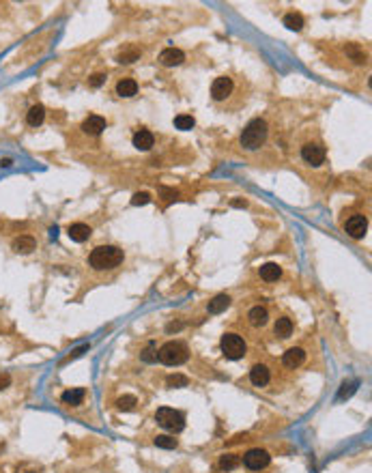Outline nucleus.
I'll use <instances>...</instances> for the list:
<instances>
[{
  "label": "nucleus",
  "instance_id": "nucleus-10",
  "mask_svg": "<svg viewBox=\"0 0 372 473\" xmlns=\"http://www.w3.org/2000/svg\"><path fill=\"white\" fill-rule=\"evenodd\" d=\"M303 361H306V351H303V349H299V347L288 349V351L282 355V363H284L286 368H290V370L299 368Z\"/></svg>",
  "mask_w": 372,
  "mask_h": 473
},
{
  "label": "nucleus",
  "instance_id": "nucleus-6",
  "mask_svg": "<svg viewBox=\"0 0 372 473\" xmlns=\"http://www.w3.org/2000/svg\"><path fill=\"white\" fill-rule=\"evenodd\" d=\"M325 157H327V153H325V147L319 142H306L301 147V159L310 163V166H321Z\"/></svg>",
  "mask_w": 372,
  "mask_h": 473
},
{
  "label": "nucleus",
  "instance_id": "nucleus-14",
  "mask_svg": "<svg viewBox=\"0 0 372 473\" xmlns=\"http://www.w3.org/2000/svg\"><path fill=\"white\" fill-rule=\"evenodd\" d=\"M153 144H155V136H153L149 129H138L133 133V147L138 151H149Z\"/></svg>",
  "mask_w": 372,
  "mask_h": 473
},
{
  "label": "nucleus",
  "instance_id": "nucleus-34",
  "mask_svg": "<svg viewBox=\"0 0 372 473\" xmlns=\"http://www.w3.org/2000/svg\"><path fill=\"white\" fill-rule=\"evenodd\" d=\"M11 385V375H7V372H0V389H7Z\"/></svg>",
  "mask_w": 372,
  "mask_h": 473
},
{
  "label": "nucleus",
  "instance_id": "nucleus-11",
  "mask_svg": "<svg viewBox=\"0 0 372 473\" xmlns=\"http://www.w3.org/2000/svg\"><path fill=\"white\" fill-rule=\"evenodd\" d=\"M269 368L265 366V363H256V366H252L250 370V381H252V385H256V387H265L269 383Z\"/></svg>",
  "mask_w": 372,
  "mask_h": 473
},
{
  "label": "nucleus",
  "instance_id": "nucleus-36",
  "mask_svg": "<svg viewBox=\"0 0 372 473\" xmlns=\"http://www.w3.org/2000/svg\"><path fill=\"white\" fill-rule=\"evenodd\" d=\"M142 359H144V361H153V359H157L155 355H153V344H151V347H149L147 351H144V355H142Z\"/></svg>",
  "mask_w": 372,
  "mask_h": 473
},
{
  "label": "nucleus",
  "instance_id": "nucleus-30",
  "mask_svg": "<svg viewBox=\"0 0 372 473\" xmlns=\"http://www.w3.org/2000/svg\"><path fill=\"white\" fill-rule=\"evenodd\" d=\"M357 389V381H351V383H342V389H340V394H338V398L342 400V398H349L353 392Z\"/></svg>",
  "mask_w": 372,
  "mask_h": 473
},
{
  "label": "nucleus",
  "instance_id": "nucleus-4",
  "mask_svg": "<svg viewBox=\"0 0 372 473\" xmlns=\"http://www.w3.org/2000/svg\"><path fill=\"white\" fill-rule=\"evenodd\" d=\"M155 420L161 428H166L170 432H181L185 428V415L181 411H175V409H168V407L157 409Z\"/></svg>",
  "mask_w": 372,
  "mask_h": 473
},
{
  "label": "nucleus",
  "instance_id": "nucleus-37",
  "mask_svg": "<svg viewBox=\"0 0 372 473\" xmlns=\"http://www.w3.org/2000/svg\"><path fill=\"white\" fill-rule=\"evenodd\" d=\"M246 200H232V207H246Z\"/></svg>",
  "mask_w": 372,
  "mask_h": 473
},
{
  "label": "nucleus",
  "instance_id": "nucleus-2",
  "mask_svg": "<svg viewBox=\"0 0 372 473\" xmlns=\"http://www.w3.org/2000/svg\"><path fill=\"white\" fill-rule=\"evenodd\" d=\"M267 140V123L262 121V118H254V121H250L246 125V129L241 131V147L243 149H248V151H256L260 149L262 144H265Z\"/></svg>",
  "mask_w": 372,
  "mask_h": 473
},
{
  "label": "nucleus",
  "instance_id": "nucleus-32",
  "mask_svg": "<svg viewBox=\"0 0 372 473\" xmlns=\"http://www.w3.org/2000/svg\"><path fill=\"white\" fill-rule=\"evenodd\" d=\"M138 58H140V52H136V50L119 54V62H133V60H138Z\"/></svg>",
  "mask_w": 372,
  "mask_h": 473
},
{
  "label": "nucleus",
  "instance_id": "nucleus-17",
  "mask_svg": "<svg viewBox=\"0 0 372 473\" xmlns=\"http://www.w3.org/2000/svg\"><path fill=\"white\" fill-rule=\"evenodd\" d=\"M90 226H86V224H71L69 226V230H67V234H69V239L71 241H78V243H82V241H86L88 236H90Z\"/></svg>",
  "mask_w": 372,
  "mask_h": 473
},
{
  "label": "nucleus",
  "instance_id": "nucleus-28",
  "mask_svg": "<svg viewBox=\"0 0 372 473\" xmlns=\"http://www.w3.org/2000/svg\"><path fill=\"white\" fill-rule=\"evenodd\" d=\"M136 404H138V398L136 396H123V398L116 400V407H119L121 411H131Z\"/></svg>",
  "mask_w": 372,
  "mask_h": 473
},
{
  "label": "nucleus",
  "instance_id": "nucleus-21",
  "mask_svg": "<svg viewBox=\"0 0 372 473\" xmlns=\"http://www.w3.org/2000/svg\"><path fill=\"white\" fill-rule=\"evenodd\" d=\"M43 118H45V108L41 104H35L28 110V114H26V123L30 127H39L43 123Z\"/></svg>",
  "mask_w": 372,
  "mask_h": 473
},
{
  "label": "nucleus",
  "instance_id": "nucleus-20",
  "mask_svg": "<svg viewBox=\"0 0 372 473\" xmlns=\"http://www.w3.org/2000/svg\"><path fill=\"white\" fill-rule=\"evenodd\" d=\"M248 318H250V323H252L254 327H265L267 321H269V312H267V308L256 306V308H252V310H250Z\"/></svg>",
  "mask_w": 372,
  "mask_h": 473
},
{
  "label": "nucleus",
  "instance_id": "nucleus-9",
  "mask_svg": "<svg viewBox=\"0 0 372 473\" xmlns=\"http://www.w3.org/2000/svg\"><path fill=\"white\" fill-rule=\"evenodd\" d=\"M344 228H347V232L353 236V239H361L368 230V220L364 215H353V217H349V222H347Z\"/></svg>",
  "mask_w": 372,
  "mask_h": 473
},
{
  "label": "nucleus",
  "instance_id": "nucleus-27",
  "mask_svg": "<svg viewBox=\"0 0 372 473\" xmlns=\"http://www.w3.org/2000/svg\"><path fill=\"white\" fill-rule=\"evenodd\" d=\"M155 445L161 450H175L179 443H177V439H172L168 434H159V436H155Z\"/></svg>",
  "mask_w": 372,
  "mask_h": 473
},
{
  "label": "nucleus",
  "instance_id": "nucleus-25",
  "mask_svg": "<svg viewBox=\"0 0 372 473\" xmlns=\"http://www.w3.org/2000/svg\"><path fill=\"white\" fill-rule=\"evenodd\" d=\"M194 125H196V121H194L192 114H179L175 118V127H177V129L187 131V129H194Z\"/></svg>",
  "mask_w": 372,
  "mask_h": 473
},
{
  "label": "nucleus",
  "instance_id": "nucleus-26",
  "mask_svg": "<svg viewBox=\"0 0 372 473\" xmlns=\"http://www.w3.org/2000/svg\"><path fill=\"white\" fill-rule=\"evenodd\" d=\"M239 456H234V454H224V456L220 458V467L224 471H232V469H237L239 467Z\"/></svg>",
  "mask_w": 372,
  "mask_h": 473
},
{
  "label": "nucleus",
  "instance_id": "nucleus-29",
  "mask_svg": "<svg viewBox=\"0 0 372 473\" xmlns=\"http://www.w3.org/2000/svg\"><path fill=\"white\" fill-rule=\"evenodd\" d=\"M187 377H183V375H172V377H168V381H166V385L168 387H187Z\"/></svg>",
  "mask_w": 372,
  "mask_h": 473
},
{
  "label": "nucleus",
  "instance_id": "nucleus-33",
  "mask_svg": "<svg viewBox=\"0 0 372 473\" xmlns=\"http://www.w3.org/2000/svg\"><path fill=\"white\" fill-rule=\"evenodd\" d=\"M104 82H106V76H104V74H95V76H90V78H88V86L97 88V86H102Z\"/></svg>",
  "mask_w": 372,
  "mask_h": 473
},
{
  "label": "nucleus",
  "instance_id": "nucleus-5",
  "mask_svg": "<svg viewBox=\"0 0 372 473\" xmlns=\"http://www.w3.org/2000/svg\"><path fill=\"white\" fill-rule=\"evenodd\" d=\"M220 347H222V353H224L228 359H241L243 355H246V351H248L246 340H243L239 333H232V331L222 335Z\"/></svg>",
  "mask_w": 372,
  "mask_h": 473
},
{
  "label": "nucleus",
  "instance_id": "nucleus-35",
  "mask_svg": "<svg viewBox=\"0 0 372 473\" xmlns=\"http://www.w3.org/2000/svg\"><path fill=\"white\" fill-rule=\"evenodd\" d=\"M159 194L164 196L166 200H172V198H177V196H179V192H175V189H168V187H161V189H159Z\"/></svg>",
  "mask_w": 372,
  "mask_h": 473
},
{
  "label": "nucleus",
  "instance_id": "nucleus-24",
  "mask_svg": "<svg viewBox=\"0 0 372 473\" xmlns=\"http://www.w3.org/2000/svg\"><path fill=\"white\" fill-rule=\"evenodd\" d=\"M303 24H306V20H303V15L301 13H286L284 15V26L286 28H290V30H301L303 28Z\"/></svg>",
  "mask_w": 372,
  "mask_h": 473
},
{
  "label": "nucleus",
  "instance_id": "nucleus-19",
  "mask_svg": "<svg viewBox=\"0 0 372 473\" xmlns=\"http://www.w3.org/2000/svg\"><path fill=\"white\" fill-rule=\"evenodd\" d=\"M86 392L82 387H74V389H67V392H62L60 400L65 404H71V407H78V404H82V400H84Z\"/></svg>",
  "mask_w": 372,
  "mask_h": 473
},
{
  "label": "nucleus",
  "instance_id": "nucleus-12",
  "mask_svg": "<svg viewBox=\"0 0 372 473\" xmlns=\"http://www.w3.org/2000/svg\"><path fill=\"white\" fill-rule=\"evenodd\" d=\"M106 129V118L97 116V114H90L86 121L82 123V131L88 133V136H99Z\"/></svg>",
  "mask_w": 372,
  "mask_h": 473
},
{
  "label": "nucleus",
  "instance_id": "nucleus-38",
  "mask_svg": "<svg viewBox=\"0 0 372 473\" xmlns=\"http://www.w3.org/2000/svg\"><path fill=\"white\" fill-rule=\"evenodd\" d=\"M0 166H5V168L11 166V159H0Z\"/></svg>",
  "mask_w": 372,
  "mask_h": 473
},
{
  "label": "nucleus",
  "instance_id": "nucleus-23",
  "mask_svg": "<svg viewBox=\"0 0 372 473\" xmlns=\"http://www.w3.org/2000/svg\"><path fill=\"white\" fill-rule=\"evenodd\" d=\"M274 331H276V335H280V338H288V335L293 333V321H290L288 316L278 318V321H276V327H274Z\"/></svg>",
  "mask_w": 372,
  "mask_h": 473
},
{
  "label": "nucleus",
  "instance_id": "nucleus-15",
  "mask_svg": "<svg viewBox=\"0 0 372 473\" xmlns=\"http://www.w3.org/2000/svg\"><path fill=\"white\" fill-rule=\"evenodd\" d=\"M11 248H13L17 254H30L32 250H37V241H35L30 234H20L17 239H13Z\"/></svg>",
  "mask_w": 372,
  "mask_h": 473
},
{
  "label": "nucleus",
  "instance_id": "nucleus-31",
  "mask_svg": "<svg viewBox=\"0 0 372 473\" xmlns=\"http://www.w3.org/2000/svg\"><path fill=\"white\" fill-rule=\"evenodd\" d=\"M149 202H151V194H147V192H138V194H133V198H131V205L133 207L149 205Z\"/></svg>",
  "mask_w": 372,
  "mask_h": 473
},
{
  "label": "nucleus",
  "instance_id": "nucleus-7",
  "mask_svg": "<svg viewBox=\"0 0 372 473\" xmlns=\"http://www.w3.org/2000/svg\"><path fill=\"white\" fill-rule=\"evenodd\" d=\"M269 460H271L269 452L260 450V448H254L243 456V465H246L250 471H260V469H265L269 465Z\"/></svg>",
  "mask_w": 372,
  "mask_h": 473
},
{
  "label": "nucleus",
  "instance_id": "nucleus-1",
  "mask_svg": "<svg viewBox=\"0 0 372 473\" xmlns=\"http://www.w3.org/2000/svg\"><path fill=\"white\" fill-rule=\"evenodd\" d=\"M125 258V254L121 248H116V245H99L90 252L88 256V265L97 269V271H104V269H114L119 267Z\"/></svg>",
  "mask_w": 372,
  "mask_h": 473
},
{
  "label": "nucleus",
  "instance_id": "nucleus-3",
  "mask_svg": "<svg viewBox=\"0 0 372 473\" xmlns=\"http://www.w3.org/2000/svg\"><path fill=\"white\" fill-rule=\"evenodd\" d=\"M187 357H189V349L183 342H177V340L166 342L157 351V359L161 363H166V366H181V363L187 361Z\"/></svg>",
  "mask_w": 372,
  "mask_h": 473
},
{
  "label": "nucleus",
  "instance_id": "nucleus-22",
  "mask_svg": "<svg viewBox=\"0 0 372 473\" xmlns=\"http://www.w3.org/2000/svg\"><path fill=\"white\" fill-rule=\"evenodd\" d=\"M280 276H282V269L276 262H265V265L260 267V278L265 282H276Z\"/></svg>",
  "mask_w": 372,
  "mask_h": 473
},
{
  "label": "nucleus",
  "instance_id": "nucleus-13",
  "mask_svg": "<svg viewBox=\"0 0 372 473\" xmlns=\"http://www.w3.org/2000/svg\"><path fill=\"white\" fill-rule=\"evenodd\" d=\"M159 60H161V65H166V67H175V65H181V62L185 60V54L181 50H177V48H166L159 54Z\"/></svg>",
  "mask_w": 372,
  "mask_h": 473
},
{
  "label": "nucleus",
  "instance_id": "nucleus-16",
  "mask_svg": "<svg viewBox=\"0 0 372 473\" xmlns=\"http://www.w3.org/2000/svg\"><path fill=\"white\" fill-rule=\"evenodd\" d=\"M116 95H119V97H125V99L138 95V82L131 80V78L119 80V82H116Z\"/></svg>",
  "mask_w": 372,
  "mask_h": 473
},
{
  "label": "nucleus",
  "instance_id": "nucleus-8",
  "mask_svg": "<svg viewBox=\"0 0 372 473\" xmlns=\"http://www.w3.org/2000/svg\"><path fill=\"white\" fill-rule=\"evenodd\" d=\"M230 93H232V80L226 78V76L215 78V82L211 84V97L215 99V102H224Z\"/></svg>",
  "mask_w": 372,
  "mask_h": 473
},
{
  "label": "nucleus",
  "instance_id": "nucleus-18",
  "mask_svg": "<svg viewBox=\"0 0 372 473\" xmlns=\"http://www.w3.org/2000/svg\"><path fill=\"white\" fill-rule=\"evenodd\" d=\"M230 306V297L228 295H215L211 301H209V306H207V310H209V314H222L226 308Z\"/></svg>",
  "mask_w": 372,
  "mask_h": 473
}]
</instances>
